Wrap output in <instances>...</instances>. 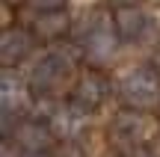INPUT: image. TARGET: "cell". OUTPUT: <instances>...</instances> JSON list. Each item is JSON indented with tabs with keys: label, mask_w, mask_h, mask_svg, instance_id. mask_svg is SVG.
I'll return each mask as SVG.
<instances>
[{
	"label": "cell",
	"mask_w": 160,
	"mask_h": 157,
	"mask_svg": "<svg viewBox=\"0 0 160 157\" xmlns=\"http://www.w3.org/2000/svg\"><path fill=\"white\" fill-rule=\"evenodd\" d=\"M0 98H3V113L12 116V113H21L27 107V86L18 74L12 71H3V89H0Z\"/></svg>",
	"instance_id": "obj_5"
},
{
	"label": "cell",
	"mask_w": 160,
	"mask_h": 157,
	"mask_svg": "<svg viewBox=\"0 0 160 157\" xmlns=\"http://www.w3.org/2000/svg\"><path fill=\"white\" fill-rule=\"evenodd\" d=\"M116 47H119V33H116V24L110 15H98L89 21L83 36V51L86 56L95 65H104L116 56Z\"/></svg>",
	"instance_id": "obj_1"
},
{
	"label": "cell",
	"mask_w": 160,
	"mask_h": 157,
	"mask_svg": "<svg viewBox=\"0 0 160 157\" xmlns=\"http://www.w3.org/2000/svg\"><path fill=\"white\" fill-rule=\"evenodd\" d=\"M113 24H116L119 39L133 42V39H142V36L154 27V18L139 3H122L119 9H116V15H113Z\"/></svg>",
	"instance_id": "obj_3"
},
{
	"label": "cell",
	"mask_w": 160,
	"mask_h": 157,
	"mask_svg": "<svg viewBox=\"0 0 160 157\" xmlns=\"http://www.w3.org/2000/svg\"><path fill=\"white\" fill-rule=\"evenodd\" d=\"M18 145L39 151L42 145H48V130L42 128V125H36V122H24V125H18Z\"/></svg>",
	"instance_id": "obj_10"
},
{
	"label": "cell",
	"mask_w": 160,
	"mask_h": 157,
	"mask_svg": "<svg viewBox=\"0 0 160 157\" xmlns=\"http://www.w3.org/2000/svg\"><path fill=\"white\" fill-rule=\"evenodd\" d=\"M116 134L131 142H142L145 134H151V122L145 116H139V113H128V116H122L116 122Z\"/></svg>",
	"instance_id": "obj_7"
},
{
	"label": "cell",
	"mask_w": 160,
	"mask_h": 157,
	"mask_svg": "<svg viewBox=\"0 0 160 157\" xmlns=\"http://www.w3.org/2000/svg\"><path fill=\"white\" fill-rule=\"evenodd\" d=\"M83 125H86V116L77 107H62L59 113H53V130L59 136H74Z\"/></svg>",
	"instance_id": "obj_8"
},
{
	"label": "cell",
	"mask_w": 160,
	"mask_h": 157,
	"mask_svg": "<svg viewBox=\"0 0 160 157\" xmlns=\"http://www.w3.org/2000/svg\"><path fill=\"white\" fill-rule=\"evenodd\" d=\"M33 30L39 36H45V39H53V36L65 33L68 30V15L65 12H48V15H39L33 24Z\"/></svg>",
	"instance_id": "obj_9"
},
{
	"label": "cell",
	"mask_w": 160,
	"mask_h": 157,
	"mask_svg": "<svg viewBox=\"0 0 160 157\" xmlns=\"http://www.w3.org/2000/svg\"><path fill=\"white\" fill-rule=\"evenodd\" d=\"M122 98L131 107H139V110H148L160 101V80L151 68H133L122 77Z\"/></svg>",
	"instance_id": "obj_2"
},
{
	"label": "cell",
	"mask_w": 160,
	"mask_h": 157,
	"mask_svg": "<svg viewBox=\"0 0 160 157\" xmlns=\"http://www.w3.org/2000/svg\"><path fill=\"white\" fill-rule=\"evenodd\" d=\"M36 157H42V154H36Z\"/></svg>",
	"instance_id": "obj_14"
},
{
	"label": "cell",
	"mask_w": 160,
	"mask_h": 157,
	"mask_svg": "<svg viewBox=\"0 0 160 157\" xmlns=\"http://www.w3.org/2000/svg\"><path fill=\"white\" fill-rule=\"evenodd\" d=\"M68 71H71V59L65 56L62 51H51V53H45V56L36 62L33 74H30V83L39 86V89H51V86H57Z\"/></svg>",
	"instance_id": "obj_4"
},
{
	"label": "cell",
	"mask_w": 160,
	"mask_h": 157,
	"mask_svg": "<svg viewBox=\"0 0 160 157\" xmlns=\"http://www.w3.org/2000/svg\"><path fill=\"white\" fill-rule=\"evenodd\" d=\"M30 47H33V36H30L27 30H6V33H3V42H0L3 62L6 65L21 62V59L30 53Z\"/></svg>",
	"instance_id": "obj_6"
},
{
	"label": "cell",
	"mask_w": 160,
	"mask_h": 157,
	"mask_svg": "<svg viewBox=\"0 0 160 157\" xmlns=\"http://www.w3.org/2000/svg\"><path fill=\"white\" fill-rule=\"evenodd\" d=\"M3 157H21V145H12V142H6V145H3Z\"/></svg>",
	"instance_id": "obj_13"
},
{
	"label": "cell",
	"mask_w": 160,
	"mask_h": 157,
	"mask_svg": "<svg viewBox=\"0 0 160 157\" xmlns=\"http://www.w3.org/2000/svg\"><path fill=\"white\" fill-rule=\"evenodd\" d=\"M30 9H36L39 15H48V12H65L68 0H24Z\"/></svg>",
	"instance_id": "obj_12"
},
{
	"label": "cell",
	"mask_w": 160,
	"mask_h": 157,
	"mask_svg": "<svg viewBox=\"0 0 160 157\" xmlns=\"http://www.w3.org/2000/svg\"><path fill=\"white\" fill-rule=\"evenodd\" d=\"M101 95H104V83H101V77H98V74H86L83 80H80L77 98L83 101V104H98Z\"/></svg>",
	"instance_id": "obj_11"
}]
</instances>
